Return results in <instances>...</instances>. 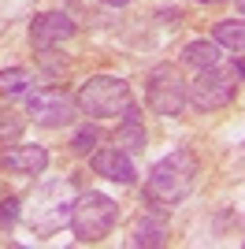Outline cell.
<instances>
[{
  "label": "cell",
  "instance_id": "cell-1",
  "mask_svg": "<svg viewBox=\"0 0 245 249\" xmlns=\"http://www.w3.org/2000/svg\"><path fill=\"white\" fill-rule=\"evenodd\" d=\"M201 175V164L190 149H175L163 160H156L149 178H145V201L156 208H175L182 205V197H190Z\"/></svg>",
  "mask_w": 245,
  "mask_h": 249
},
{
  "label": "cell",
  "instance_id": "cell-2",
  "mask_svg": "<svg viewBox=\"0 0 245 249\" xmlns=\"http://www.w3.org/2000/svg\"><path fill=\"white\" fill-rule=\"evenodd\" d=\"M78 108L93 119H138V108L130 101V86L112 74H93L78 89Z\"/></svg>",
  "mask_w": 245,
  "mask_h": 249
},
{
  "label": "cell",
  "instance_id": "cell-3",
  "mask_svg": "<svg viewBox=\"0 0 245 249\" xmlns=\"http://www.w3.org/2000/svg\"><path fill=\"white\" fill-rule=\"evenodd\" d=\"M115 219H119V205H115L108 194H97V190H86L71 201V231L78 242H101L112 234Z\"/></svg>",
  "mask_w": 245,
  "mask_h": 249
},
{
  "label": "cell",
  "instance_id": "cell-4",
  "mask_svg": "<svg viewBox=\"0 0 245 249\" xmlns=\"http://www.w3.org/2000/svg\"><path fill=\"white\" fill-rule=\"evenodd\" d=\"M238 74H245V63L234 60L230 67L215 63V67H204L197 71V78L190 82V104L197 112H215V108H227L238 93Z\"/></svg>",
  "mask_w": 245,
  "mask_h": 249
},
{
  "label": "cell",
  "instance_id": "cell-5",
  "mask_svg": "<svg viewBox=\"0 0 245 249\" xmlns=\"http://www.w3.org/2000/svg\"><path fill=\"white\" fill-rule=\"evenodd\" d=\"M190 86L178 74L175 63H160L153 74H149V104H153L156 115H178L182 104H190Z\"/></svg>",
  "mask_w": 245,
  "mask_h": 249
},
{
  "label": "cell",
  "instance_id": "cell-6",
  "mask_svg": "<svg viewBox=\"0 0 245 249\" xmlns=\"http://www.w3.org/2000/svg\"><path fill=\"white\" fill-rule=\"evenodd\" d=\"M74 108H78V101H71L56 86H45V89H30L26 93V115L41 126H67L74 119Z\"/></svg>",
  "mask_w": 245,
  "mask_h": 249
},
{
  "label": "cell",
  "instance_id": "cell-7",
  "mask_svg": "<svg viewBox=\"0 0 245 249\" xmlns=\"http://www.w3.org/2000/svg\"><path fill=\"white\" fill-rule=\"evenodd\" d=\"M71 34H74V22L63 11H41L37 19L30 22V45L37 52H52L56 45L67 41Z\"/></svg>",
  "mask_w": 245,
  "mask_h": 249
},
{
  "label": "cell",
  "instance_id": "cell-8",
  "mask_svg": "<svg viewBox=\"0 0 245 249\" xmlns=\"http://www.w3.org/2000/svg\"><path fill=\"white\" fill-rule=\"evenodd\" d=\"M0 167L11 175H41L49 167V153L41 145H8L0 149Z\"/></svg>",
  "mask_w": 245,
  "mask_h": 249
},
{
  "label": "cell",
  "instance_id": "cell-9",
  "mask_svg": "<svg viewBox=\"0 0 245 249\" xmlns=\"http://www.w3.org/2000/svg\"><path fill=\"white\" fill-rule=\"evenodd\" d=\"M93 171L104 178H112V182H122V186H130L134 178H138V171H134V160L126 149H97L93 153Z\"/></svg>",
  "mask_w": 245,
  "mask_h": 249
},
{
  "label": "cell",
  "instance_id": "cell-10",
  "mask_svg": "<svg viewBox=\"0 0 245 249\" xmlns=\"http://www.w3.org/2000/svg\"><path fill=\"white\" fill-rule=\"evenodd\" d=\"M167 208H160V212H141V216L130 223V242L134 246H163L167 242V216H163Z\"/></svg>",
  "mask_w": 245,
  "mask_h": 249
},
{
  "label": "cell",
  "instance_id": "cell-11",
  "mask_svg": "<svg viewBox=\"0 0 245 249\" xmlns=\"http://www.w3.org/2000/svg\"><path fill=\"white\" fill-rule=\"evenodd\" d=\"M215 63H219V45L215 41H190V45H182V67L204 71V67H215Z\"/></svg>",
  "mask_w": 245,
  "mask_h": 249
},
{
  "label": "cell",
  "instance_id": "cell-12",
  "mask_svg": "<svg viewBox=\"0 0 245 249\" xmlns=\"http://www.w3.org/2000/svg\"><path fill=\"white\" fill-rule=\"evenodd\" d=\"M34 86H37V78H34V71H26V67L0 71V97H22V93H30Z\"/></svg>",
  "mask_w": 245,
  "mask_h": 249
},
{
  "label": "cell",
  "instance_id": "cell-13",
  "mask_svg": "<svg viewBox=\"0 0 245 249\" xmlns=\"http://www.w3.org/2000/svg\"><path fill=\"white\" fill-rule=\"evenodd\" d=\"M212 41L223 45V49H234L242 52L245 49V19H223L212 26Z\"/></svg>",
  "mask_w": 245,
  "mask_h": 249
},
{
  "label": "cell",
  "instance_id": "cell-14",
  "mask_svg": "<svg viewBox=\"0 0 245 249\" xmlns=\"http://www.w3.org/2000/svg\"><path fill=\"white\" fill-rule=\"evenodd\" d=\"M115 145L119 149H126V153H141L145 149V126H141V119H122V126L115 130Z\"/></svg>",
  "mask_w": 245,
  "mask_h": 249
},
{
  "label": "cell",
  "instance_id": "cell-15",
  "mask_svg": "<svg viewBox=\"0 0 245 249\" xmlns=\"http://www.w3.org/2000/svg\"><path fill=\"white\" fill-rule=\"evenodd\" d=\"M97 145H101V130H97V126H82V130H78V134H74V142H71V149H74V153H82V156H86V153H97Z\"/></svg>",
  "mask_w": 245,
  "mask_h": 249
},
{
  "label": "cell",
  "instance_id": "cell-16",
  "mask_svg": "<svg viewBox=\"0 0 245 249\" xmlns=\"http://www.w3.org/2000/svg\"><path fill=\"white\" fill-rule=\"evenodd\" d=\"M22 134V119L11 112H0V145H11V142H19Z\"/></svg>",
  "mask_w": 245,
  "mask_h": 249
},
{
  "label": "cell",
  "instance_id": "cell-17",
  "mask_svg": "<svg viewBox=\"0 0 245 249\" xmlns=\"http://www.w3.org/2000/svg\"><path fill=\"white\" fill-rule=\"evenodd\" d=\"M19 212H22L19 197H4L0 201V227H11V223L19 219Z\"/></svg>",
  "mask_w": 245,
  "mask_h": 249
},
{
  "label": "cell",
  "instance_id": "cell-18",
  "mask_svg": "<svg viewBox=\"0 0 245 249\" xmlns=\"http://www.w3.org/2000/svg\"><path fill=\"white\" fill-rule=\"evenodd\" d=\"M101 4H108V8H126L130 0H101Z\"/></svg>",
  "mask_w": 245,
  "mask_h": 249
},
{
  "label": "cell",
  "instance_id": "cell-19",
  "mask_svg": "<svg viewBox=\"0 0 245 249\" xmlns=\"http://www.w3.org/2000/svg\"><path fill=\"white\" fill-rule=\"evenodd\" d=\"M238 11H242V19H245V0H238Z\"/></svg>",
  "mask_w": 245,
  "mask_h": 249
},
{
  "label": "cell",
  "instance_id": "cell-20",
  "mask_svg": "<svg viewBox=\"0 0 245 249\" xmlns=\"http://www.w3.org/2000/svg\"><path fill=\"white\" fill-rule=\"evenodd\" d=\"M197 4H219V0H197Z\"/></svg>",
  "mask_w": 245,
  "mask_h": 249
}]
</instances>
